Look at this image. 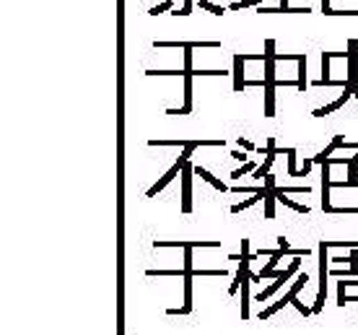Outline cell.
Instances as JSON below:
<instances>
[{"mask_svg": "<svg viewBox=\"0 0 358 335\" xmlns=\"http://www.w3.org/2000/svg\"><path fill=\"white\" fill-rule=\"evenodd\" d=\"M353 96V88L345 84V88H343V94L335 99V101H330V104H325V107H319V109H314L311 114H314V117H325V114H332V112H338L340 107H345V101H348Z\"/></svg>", "mask_w": 358, "mask_h": 335, "instance_id": "7", "label": "cell"}, {"mask_svg": "<svg viewBox=\"0 0 358 335\" xmlns=\"http://www.w3.org/2000/svg\"><path fill=\"white\" fill-rule=\"evenodd\" d=\"M343 143H345V138H343V135H335L332 141H330V146L325 148V151H319V154H317L314 159H311V161H314V164H322V161H327V159H330L335 151H338V148H343Z\"/></svg>", "mask_w": 358, "mask_h": 335, "instance_id": "13", "label": "cell"}, {"mask_svg": "<svg viewBox=\"0 0 358 335\" xmlns=\"http://www.w3.org/2000/svg\"><path fill=\"white\" fill-rule=\"evenodd\" d=\"M244 55H234V91H244Z\"/></svg>", "mask_w": 358, "mask_h": 335, "instance_id": "9", "label": "cell"}, {"mask_svg": "<svg viewBox=\"0 0 358 335\" xmlns=\"http://www.w3.org/2000/svg\"><path fill=\"white\" fill-rule=\"evenodd\" d=\"M166 10H174V0H161L156 8H148V13L158 16V13H166Z\"/></svg>", "mask_w": 358, "mask_h": 335, "instance_id": "20", "label": "cell"}, {"mask_svg": "<svg viewBox=\"0 0 358 335\" xmlns=\"http://www.w3.org/2000/svg\"><path fill=\"white\" fill-rule=\"evenodd\" d=\"M192 174H198L200 179H205L208 184H211V187H215V190H221V192H226L228 190V184L226 182H221L215 174H211V171H208L205 167H198V164H192Z\"/></svg>", "mask_w": 358, "mask_h": 335, "instance_id": "8", "label": "cell"}, {"mask_svg": "<svg viewBox=\"0 0 358 335\" xmlns=\"http://www.w3.org/2000/svg\"><path fill=\"white\" fill-rule=\"evenodd\" d=\"M249 5H262V0H241V3H231L228 10H241V8H249Z\"/></svg>", "mask_w": 358, "mask_h": 335, "instance_id": "23", "label": "cell"}, {"mask_svg": "<svg viewBox=\"0 0 358 335\" xmlns=\"http://www.w3.org/2000/svg\"><path fill=\"white\" fill-rule=\"evenodd\" d=\"M239 148H244V151H257V146L255 143H252V141H247V138H239Z\"/></svg>", "mask_w": 358, "mask_h": 335, "instance_id": "24", "label": "cell"}, {"mask_svg": "<svg viewBox=\"0 0 358 335\" xmlns=\"http://www.w3.org/2000/svg\"><path fill=\"white\" fill-rule=\"evenodd\" d=\"M291 299H293V294H291V291H286V294L278 299V302H273L270 307H265V309L260 312V320H268V317H273L275 312H281L286 304H291Z\"/></svg>", "mask_w": 358, "mask_h": 335, "instance_id": "12", "label": "cell"}, {"mask_svg": "<svg viewBox=\"0 0 358 335\" xmlns=\"http://www.w3.org/2000/svg\"><path fill=\"white\" fill-rule=\"evenodd\" d=\"M296 65H298L296 88H298V91H306V86H309V81H306V57H304V55H296Z\"/></svg>", "mask_w": 358, "mask_h": 335, "instance_id": "16", "label": "cell"}, {"mask_svg": "<svg viewBox=\"0 0 358 335\" xmlns=\"http://www.w3.org/2000/svg\"><path fill=\"white\" fill-rule=\"evenodd\" d=\"M231 156H234L236 161H241V164H244V161H249V159H247V154H241V151H231Z\"/></svg>", "mask_w": 358, "mask_h": 335, "instance_id": "26", "label": "cell"}, {"mask_svg": "<svg viewBox=\"0 0 358 335\" xmlns=\"http://www.w3.org/2000/svg\"><path fill=\"white\" fill-rule=\"evenodd\" d=\"M198 8H205V10H211V13H215V16H223L228 10V8H221L215 0H198Z\"/></svg>", "mask_w": 358, "mask_h": 335, "instance_id": "18", "label": "cell"}, {"mask_svg": "<svg viewBox=\"0 0 358 335\" xmlns=\"http://www.w3.org/2000/svg\"><path fill=\"white\" fill-rule=\"evenodd\" d=\"M298 270H301V257H293L291 260V265H288V268L278 275V278H275L273 281V286H268V288H265V291H260L255 299H257V302L262 304V302H268V299L275 294V291H281V288H283V283H288V278H291V275H296Z\"/></svg>", "mask_w": 358, "mask_h": 335, "instance_id": "2", "label": "cell"}, {"mask_svg": "<svg viewBox=\"0 0 358 335\" xmlns=\"http://www.w3.org/2000/svg\"><path fill=\"white\" fill-rule=\"evenodd\" d=\"M262 200H265V184H262V190L252 192L247 200H241V203H234V205H231V213H241V211H247V208H252L255 203H262Z\"/></svg>", "mask_w": 358, "mask_h": 335, "instance_id": "11", "label": "cell"}, {"mask_svg": "<svg viewBox=\"0 0 358 335\" xmlns=\"http://www.w3.org/2000/svg\"><path fill=\"white\" fill-rule=\"evenodd\" d=\"M322 13L332 16V8H330V0H322Z\"/></svg>", "mask_w": 358, "mask_h": 335, "instance_id": "27", "label": "cell"}, {"mask_svg": "<svg viewBox=\"0 0 358 335\" xmlns=\"http://www.w3.org/2000/svg\"><path fill=\"white\" fill-rule=\"evenodd\" d=\"M286 156H288V174L298 177V167H296V148H286Z\"/></svg>", "mask_w": 358, "mask_h": 335, "instance_id": "19", "label": "cell"}, {"mask_svg": "<svg viewBox=\"0 0 358 335\" xmlns=\"http://www.w3.org/2000/svg\"><path fill=\"white\" fill-rule=\"evenodd\" d=\"M182 164H184V161H182V159H177V161H174V164H171V169L166 171V174H164V177H161V179H158L156 184H151V187H148V192H145V198H156V195H158V192H161V190H164V187H166V184H169V182H171V179H174V177L179 174V171H182Z\"/></svg>", "mask_w": 358, "mask_h": 335, "instance_id": "5", "label": "cell"}, {"mask_svg": "<svg viewBox=\"0 0 358 335\" xmlns=\"http://www.w3.org/2000/svg\"><path fill=\"white\" fill-rule=\"evenodd\" d=\"M353 96H356V99H358V86H356V88H353Z\"/></svg>", "mask_w": 358, "mask_h": 335, "instance_id": "29", "label": "cell"}, {"mask_svg": "<svg viewBox=\"0 0 358 335\" xmlns=\"http://www.w3.org/2000/svg\"><path fill=\"white\" fill-rule=\"evenodd\" d=\"M327 242H319L317 247V255H319V288H317V299H314V307H311V315H319L325 309V299H327V275H330V268H327Z\"/></svg>", "mask_w": 358, "mask_h": 335, "instance_id": "1", "label": "cell"}, {"mask_svg": "<svg viewBox=\"0 0 358 335\" xmlns=\"http://www.w3.org/2000/svg\"><path fill=\"white\" fill-rule=\"evenodd\" d=\"M192 8H195V0H184V8H174L171 13H174V16H190Z\"/></svg>", "mask_w": 358, "mask_h": 335, "instance_id": "22", "label": "cell"}, {"mask_svg": "<svg viewBox=\"0 0 358 335\" xmlns=\"http://www.w3.org/2000/svg\"><path fill=\"white\" fill-rule=\"evenodd\" d=\"M348 78H345V84H348L351 88L358 86V39H348Z\"/></svg>", "mask_w": 358, "mask_h": 335, "instance_id": "4", "label": "cell"}, {"mask_svg": "<svg viewBox=\"0 0 358 335\" xmlns=\"http://www.w3.org/2000/svg\"><path fill=\"white\" fill-rule=\"evenodd\" d=\"M153 47H218V42H153Z\"/></svg>", "mask_w": 358, "mask_h": 335, "instance_id": "14", "label": "cell"}, {"mask_svg": "<svg viewBox=\"0 0 358 335\" xmlns=\"http://www.w3.org/2000/svg\"><path fill=\"white\" fill-rule=\"evenodd\" d=\"M249 317V270L241 278V320Z\"/></svg>", "mask_w": 358, "mask_h": 335, "instance_id": "15", "label": "cell"}, {"mask_svg": "<svg viewBox=\"0 0 358 335\" xmlns=\"http://www.w3.org/2000/svg\"><path fill=\"white\" fill-rule=\"evenodd\" d=\"M275 200L283 203V205H288V208H291V211H296V213H309V205L291 200V198H288V195L283 192V187H278V184H275Z\"/></svg>", "mask_w": 358, "mask_h": 335, "instance_id": "10", "label": "cell"}, {"mask_svg": "<svg viewBox=\"0 0 358 335\" xmlns=\"http://www.w3.org/2000/svg\"><path fill=\"white\" fill-rule=\"evenodd\" d=\"M278 250H283V255H286V250H291V247H288V239H286V237H278Z\"/></svg>", "mask_w": 358, "mask_h": 335, "instance_id": "25", "label": "cell"}, {"mask_svg": "<svg viewBox=\"0 0 358 335\" xmlns=\"http://www.w3.org/2000/svg\"><path fill=\"white\" fill-rule=\"evenodd\" d=\"M291 304L296 307V312H298V315H304V317H309L311 315V307H306L304 302H301V299H298V296H293L291 299Z\"/></svg>", "mask_w": 358, "mask_h": 335, "instance_id": "21", "label": "cell"}, {"mask_svg": "<svg viewBox=\"0 0 358 335\" xmlns=\"http://www.w3.org/2000/svg\"><path fill=\"white\" fill-rule=\"evenodd\" d=\"M286 5H288V0H281V5H278V8H286Z\"/></svg>", "mask_w": 358, "mask_h": 335, "instance_id": "28", "label": "cell"}, {"mask_svg": "<svg viewBox=\"0 0 358 335\" xmlns=\"http://www.w3.org/2000/svg\"><path fill=\"white\" fill-rule=\"evenodd\" d=\"M322 211L330 213L332 211V203H330V187H332V177H330V169L332 164L330 161H322Z\"/></svg>", "mask_w": 358, "mask_h": 335, "instance_id": "6", "label": "cell"}, {"mask_svg": "<svg viewBox=\"0 0 358 335\" xmlns=\"http://www.w3.org/2000/svg\"><path fill=\"white\" fill-rule=\"evenodd\" d=\"M260 164H257V161H244V164H241L239 169H234V171H231V179H241V177H244V174H252V171H255Z\"/></svg>", "mask_w": 358, "mask_h": 335, "instance_id": "17", "label": "cell"}, {"mask_svg": "<svg viewBox=\"0 0 358 335\" xmlns=\"http://www.w3.org/2000/svg\"><path fill=\"white\" fill-rule=\"evenodd\" d=\"M182 213H190L192 211V164L184 161L182 164Z\"/></svg>", "mask_w": 358, "mask_h": 335, "instance_id": "3", "label": "cell"}]
</instances>
